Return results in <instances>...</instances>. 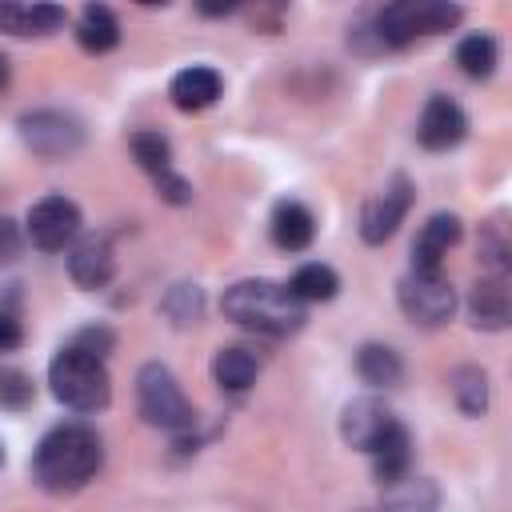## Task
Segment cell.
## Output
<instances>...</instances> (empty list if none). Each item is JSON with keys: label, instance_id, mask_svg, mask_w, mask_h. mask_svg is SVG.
Here are the masks:
<instances>
[{"label": "cell", "instance_id": "cell-6", "mask_svg": "<svg viewBox=\"0 0 512 512\" xmlns=\"http://www.w3.org/2000/svg\"><path fill=\"white\" fill-rule=\"evenodd\" d=\"M400 312L420 328H440L456 312V288L440 272H408L396 284Z\"/></svg>", "mask_w": 512, "mask_h": 512}, {"label": "cell", "instance_id": "cell-31", "mask_svg": "<svg viewBox=\"0 0 512 512\" xmlns=\"http://www.w3.org/2000/svg\"><path fill=\"white\" fill-rule=\"evenodd\" d=\"M152 180H156V192H160L168 204H188V200H192V184H188L184 176H176L172 168L160 172V176H152Z\"/></svg>", "mask_w": 512, "mask_h": 512}, {"label": "cell", "instance_id": "cell-13", "mask_svg": "<svg viewBox=\"0 0 512 512\" xmlns=\"http://www.w3.org/2000/svg\"><path fill=\"white\" fill-rule=\"evenodd\" d=\"M460 240V220L452 212H436L412 240V272H440V260Z\"/></svg>", "mask_w": 512, "mask_h": 512}, {"label": "cell", "instance_id": "cell-12", "mask_svg": "<svg viewBox=\"0 0 512 512\" xmlns=\"http://www.w3.org/2000/svg\"><path fill=\"white\" fill-rule=\"evenodd\" d=\"M116 272V256H112V244L108 236L92 232V236H80L68 252V276L80 284V288H104Z\"/></svg>", "mask_w": 512, "mask_h": 512}, {"label": "cell", "instance_id": "cell-34", "mask_svg": "<svg viewBox=\"0 0 512 512\" xmlns=\"http://www.w3.org/2000/svg\"><path fill=\"white\" fill-rule=\"evenodd\" d=\"M4 84H8V64L0 60V88H4Z\"/></svg>", "mask_w": 512, "mask_h": 512}, {"label": "cell", "instance_id": "cell-28", "mask_svg": "<svg viewBox=\"0 0 512 512\" xmlns=\"http://www.w3.org/2000/svg\"><path fill=\"white\" fill-rule=\"evenodd\" d=\"M112 344H116V336H112V328H104V324H88V328H80V332L72 336V348H80V352H88V356H96V360H104V356L112 352Z\"/></svg>", "mask_w": 512, "mask_h": 512}, {"label": "cell", "instance_id": "cell-20", "mask_svg": "<svg viewBox=\"0 0 512 512\" xmlns=\"http://www.w3.org/2000/svg\"><path fill=\"white\" fill-rule=\"evenodd\" d=\"M440 488L424 476H400L396 484L384 488V508L380 512H436Z\"/></svg>", "mask_w": 512, "mask_h": 512}, {"label": "cell", "instance_id": "cell-23", "mask_svg": "<svg viewBox=\"0 0 512 512\" xmlns=\"http://www.w3.org/2000/svg\"><path fill=\"white\" fill-rule=\"evenodd\" d=\"M284 288H288L300 304H324V300H332V296H336L340 276H336L328 264H300Z\"/></svg>", "mask_w": 512, "mask_h": 512}, {"label": "cell", "instance_id": "cell-4", "mask_svg": "<svg viewBox=\"0 0 512 512\" xmlns=\"http://www.w3.org/2000/svg\"><path fill=\"white\" fill-rule=\"evenodd\" d=\"M460 16L464 12L456 4H444V0H400V4H388L376 16V36L388 48H404L416 36L448 32L452 24H460Z\"/></svg>", "mask_w": 512, "mask_h": 512}, {"label": "cell", "instance_id": "cell-32", "mask_svg": "<svg viewBox=\"0 0 512 512\" xmlns=\"http://www.w3.org/2000/svg\"><path fill=\"white\" fill-rule=\"evenodd\" d=\"M16 252H20V232L8 216H0V260H16Z\"/></svg>", "mask_w": 512, "mask_h": 512}, {"label": "cell", "instance_id": "cell-3", "mask_svg": "<svg viewBox=\"0 0 512 512\" xmlns=\"http://www.w3.org/2000/svg\"><path fill=\"white\" fill-rule=\"evenodd\" d=\"M48 384H52V396L64 408H76V412H100L112 400V380H108L104 360H96V356H88L72 344H64L52 356Z\"/></svg>", "mask_w": 512, "mask_h": 512}, {"label": "cell", "instance_id": "cell-27", "mask_svg": "<svg viewBox=\"0 0 512 512\" xmlns=\"http://www.w3.org/2000/svg\"><path fill=\"white\" fill-rule=\"evenodd\" d=\"M160 308H164V316H168L176 328H188V324L200 320V312H204V296H200L196 284H176V288L160 300Z\"/></svg>", "mask_w": 512, "mask_h": 512}, {"label": "cell", "instance_id": "cell-15", "mask_svg": "<svg viewBox=\"0 0 512 512\" xmlns=\"http://www.w3.org/2000/svg\"><path fill=\"white\" fill-rule=\"evenodd\" d=\"M220 88H224V80H220L216 68H208V64H192V68H184V72L172 76L168 96H172V104H176L180 112H200V108L216 104Z\"/></svg>", "mask_w": 512, "mask_h": 512}, {"label": "cell", "instance_id": "cell-2", "mask_svg": "<svg viewBox=\"0 0 512 512\" xmlns=\"http://www.w3.org/2000/svg\"><path fill=\"white\" fill-rule=\"evenodd\" d=\"M224 316L260 336H292L304 324V304L276 280H240L224 288Z\"/></svg>", "mask_w": 512, "mask_h": 512}, {"label": "cell", "instance_id": "cell-16", "mask_svg": "<svg viewBox=\"0 0 512 512\" xmlns=\"http://www.w3.org/2000/svg\"><path fill=\"white\" fill-rule=\"evenodd\" d=\"M368 456H372V476L388 488V484H396L400 476H408V464H412V440H408V428L396 420L372 448H368Z\"/></svg>", "mask_w": 512, "mask_h": 512}, {"label": "cell", "instance_id": "cell-9", "mask_svg": "<svg viewBox=\"0 0 512 512\" xmlns=\"http://www.w3.org/2000/svg\"><path fill=\"white\" fill-rule=\"evenodd\" d=\"M408 208H412V180L404 172H396L364 204V212H360V236H364V244H384L400 228V220L408 216Z\"/></svg>", "mask_w": 512, "mask_h": 512}, {"label": "cell", "instance_id": "cell-1", "mask_svg": "<svg viewBox=\"0 0 512 512\" xmlns=\"http://www.w3.org/2000/svg\"><path fill=\"white\" fill-rule=\"evenodd\" d=\"M100 460H104V448L88 424H56L40 436L32 452V480L44 492L64 496L84 488L100 472Z\"/></svg>", "mask_w": 512, "mask_h": 512}, {"label": "cell", "instance_id": "cell-7", "mask_svg": "<svg viewBox=\"0 0 512 512\" xmlns=\"http://www.w3.org/2000/svg\"><path fill=\"white\" fill-rule=\"evenodd\" d=\"M20 140H24L36 156H44V160H64V156L80 152V144H84V124H80L72 112L40 108V112L20 116Z\"/></svg>", "mask_w": 512, "mask_h": 512}, {"label": "cell", "instance_id": "cell-11", "mask_svg": "<svg viewBox=\"0 0 512 512\" xmlns=\"http://www.w3.org/2000/svg\"><path fill=\"white\" fill-rule=\"evenodd\" d=\"M396 424V416L388 412V404L384 400H376V396H356V400H348L344 404V416H340V436H344V444H352V448H360V452H368L388 428Z\"/></svg>", "mask_w": 512, "mask_h": 512}, {"label": "cell", "instance_id": "cell-21", "mask_svg": "<svg viewBox=\"0 0 512 512\" xmlns=\"http://www.w3.org/2000/svg\"><path fill=\"white\" fill-rule=\"evenodd\" d=\"M356 372H360V380L372 384V388H396L400 376H404V360H400V352L388 348V344H364V348L356 352Z\"/></svg>", "mask_w": 512, "mask_h": 512}, {"label": "cell", "instance_id": "cell-29", "mask_svg": "<svg viewBox=\"0 0 512 512\" xmlns=\"http://www.w3.org/2000/svg\"><path fill=\"white\" fill-rule=\"evenodd\" d=\"M32 404V380L24 372H4L0 376V408H24Z\"/></svg>", "mask_w": 512, "mask_h": 512}, {"label": "cell", "instance_id": "cell-5", "mask_svg": "<svg viewBox=\"0 0 512 512\" xmlns=\"http://www.w3.org/2000/svg\"><path fill=\"white\" fill-rule=\"evenodd\" d=\"M136 404H140V416L152 424V428H164V432H184L192 428L196 412L184 396V388L176 384V376L164 368V364H144L136 372Z\"/></svg>", "mask_w": 512, "mask_h": 512}, {"label": "cell", "instance_id": "cell-17", "mask_svg": "<svg viewBox=\"0 0 512 512\" xmlns=\"http://www.w3.org/2000/svg\"><path fill=\"white\" fill-rule=\"evenodd\" d=\"M268 232H272V244H276V248H284V252H300V248L312 244V236H316V220H312V212H308L304 204H296V200H280V204L272 208Z\"/></svg>", "mask_w": 512, "mask_h": 512}, {"label": "cell", "instance_id": "cell-30", "mask_svg": "<svg viewBox=\"0 0 512 512\" xmlns=\"http://www.w3.org/2000/svg\"><path fill=\"white\" fill-rule=\"evenodd\" d=\"M20 344H24L20 312H16V304H0V352H12Z\"/></svg>", "mask_w": 512, "mask_h": 512}, {"label": "cell", "instance_id": "cell-14", "mask_svg": "<svg viewBox=\"0 0 512 512\" xmlns=\"http://www.w3.org/2000/svg\"><path fill=\"white\" fill-rule=\"evenodd\" d=\"M468 316L476 328L484 332H500L512 320V296H508V280L504 276H480L468 292Z\"/></svg>", "mask_w": 512, "mask_h": 512}, {"label": "cell", "instance_id": "cell-24", "mask_svg": "<svg viewBox=\"0 0 512 512\" xmlns=\"http://www.w3.org/2000/svg\"><path fill=\"white\" fill-rule=\"evenodd\" d=\"M496 60H500V52H496V40H492L488 32H472V36H464V40L456 44V64H460V72L472 76V80L492 76V72H496Z\"/></svg>", "mask_w": 512, "mask_h": 512}, {"label": "cell", "instance_id": "cell-22", "mask_svg": "<svg viewBox=\"0 0 512 512\" xmlns=\"http://www.w3.org/2000/svg\"><path fill=\"white\" fill-rule=\"evenodd\" d=\"M260 372V360L248 352V348H220L212 356V380L224 388V392H244Z\"/></svg>", "mask_w": 512, "mask_h": 512}, {"label": "cell", "instance_id": "cell-18", "mask_svg": "<svg viewBox=\"0 0 512 512\" xmlns=\"http://www.w3.org/2000/svg\"><path fill=\"white\" fill-rule=\"evenodd\" d=\"M60 24H64V8L56 4H16V0L0 4V32L8 36H44L56 32Z\"/></svg>", "mask_w": 512, "mask_h": 512}, {"label": "cell", "instance_id": "cell-35", "mask_svg": "<svg viewBox=\"0 0 512 512\" xmlns=\"http://www.w3.org/2000/svg\"><path fill=\"white\" fill-rule=\"evenodd\" d=\"M0 464H4V448H0Z\"/></svg>", "mask_w": 512, "mask_h": 512}, {"label": "cell", "instance_id": "cell-25", "mask_svg": "<svg viewBox=\"0 0 512 512\" xmlns=\"http://www.w3.org/2000/svg\"><path fill=\"white\" fill-rule=\"evenodd\" d=\"M448 384H452V396H456L464 416H484L488 412V376H484V368L460 364Z\"/></svg>", "mask_w": 512, "mask_h": 512}, {"label": "cell", "instance_id": "cell-33", "mask_svg": "<svg viewBox=\"0 0 512 512\" xmlns=\"http://www.w3.org/2000/svg\"><path fill=\"white\" fill-rule=\"evenodd\" d=\"M200 12L204 16H228V12H236V4H200Z\"/></svg>", "mask_w": 512, "mask_h": 512}, {"label": "cell", "instance_id": "cell-19", "mask_svg": "<svg viewBox=\"0 0 512 512\" xmlns=\"http://www.w3.org/2000/svg\"><path fill=\"white\" fill-rule=\"evenodd\" d=\"M76 40H80V48L92 52V56L112 52V48L120 44V20L112 16V8L88 4V8L80 12V20H76Z\"/></svg>", "mask_w": 512, "mask_h": 512}, {"label": "cell", "instance_id": "cell-10", "mask_svg": "<svg viewBox=\"0 0 512 512\" xmlns=\"http://www.w3.org/2000/svg\"><path fill=\"white\" fill-rule=\"evenodd\" d=\"M464 132H468L464 108L456 100H448V96H428V104H424V112L416 120V140L428 152H448V148H456L464 140Z\"/></svg>", "mask_w": 512, "mask_h": 512}, {"label": "cell", "instance_id": "cell-8", "mask_svg": "<svg viewBox=\"0 0 512 512\" xmlns=\"http://www.w3.org/2000/svg\"><path fill=\"white\" fill-rule=\"evenodd\" d=\"M24 232L28 240L40 248V252H60L64 244L76 240L80 232V208L68 200V196H44L28 208V220H24Z\"/></svg>", "mask_w": 512, "mask_h": 512}, {"label": "cell", "instance_id": "cell-26", "mask_svg": "<svg viewBox=\"0 0 512 512\" xmlns=\"http://www.w3.org/2000/svg\"><path fill=\"white\" fill-rule=\"evenodd\" d=\"M128 148H132V160L148 172V176H160L172 168V144L160 136V132H132L128 136Z\"/></svg>", "mask_w": 512, "mask_h": 512}]
</instances>
